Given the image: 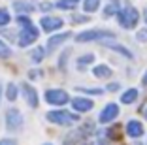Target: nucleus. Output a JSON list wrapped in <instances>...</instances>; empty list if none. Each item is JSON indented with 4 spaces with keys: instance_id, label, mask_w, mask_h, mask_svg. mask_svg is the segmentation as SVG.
Masks as SVG:
<instances>
[{
    "instance_id": "obj_7",
    "label": "nucleus",
    "mask_w": 147,
    "mask_h": 145,
    "mask_svg": "<svg viewBox=\"0 0 147 145\" xmlns=\"http://www.w3.org/2000/svg\"><path fill=\"white\" fill-rule=\"evenodd\" d=\"M117 115H119V106H117V104H108L104 109L100 111L98 121L102 124H108V123H111V121H115Z\"/></svg>"
},
{
    "instance_id": "obj_30",
    "label": "nucleus",
    "mask_w": 147,
    "mask_h": 145,
    "mask_svg": "<svg viewBox=\"0 0 147 145\" xmlns=\"http://www.w3.org/2000/svg\"><path fill=\"white\" fill-rule=\"evenodd\" d=\"M40 8H42V9H43V11H47V9H49V8H51V4H47V2H45V4H42V6H40Z\"/></svg>"
},
{
    "instance_id": "obj_6",
    "label": "nucleus",
    "mask_w": 147,
    "mask_h": 145,
    "mask_svg": "<svg viewBox=\"0 0 147 145\" xmlns=\"http://www.w3.org/2000/svg\"><path fill=\"white\" fill-rule=\"evenodd\" d=\"M45 102L53 104V106H64V104L70 102V96L62 89H51L45 92Z\"/></svg>"
},
{
    "instance_id": "obj_36",
    "label": "nucleus",
    "mask_w": 147,
    "mask_h": 145,
    "mask_svg": "<svg viewBox=\"0 0 147 145\" xmlns=\"http://www.w3.org/2000/svg\"><path fill=\"white\" fill-rule=\"evenodd\" d=\"M0 94H2V89H0Z\"/></svg>"
},
{
    "instance_id": "obj_2",
    "label": "nucleus",
    "mask_w": 147,
    "mask_h": 145,
    "mask_svg": "<svg viewBox=\"0 0 147 145\" xmlns=\"http://www.w3.org/2000/svg\"><path fill=\"white\" fill-rule=\"evenodd\" d=\"M45 117H47L49 123L62 124V126H66V124H72V123H78V121H79V115H74V113H70V111H62V109L49 111Z\"/></svg>"
},
{
    "instance_id": "obj_1",
    "label": "nucleus",
    "mask_w": 147,
    "mask_h": 145,
    "mask_svg": "<svg viewBox=\"0 0 147 145\" xmlns=\"http://www.w3.org/2000/svg\"><path fill=\"white\" fill-rule=\"evenodd\" d=\"M138 19H140L138 9L130 8V6L123 8L121 11L117 13V23H119L123 28H134V26L138 25Z\"/></svg>"
},
{
    "instance_id": "obj_34",
    "label": "nucleus",
    "mask_w": 147,
    "mask_h": 145,
    "mask_svg": "<svg viewBox=\"0 0 147 145\" xmlns=\"http://www.w3.org/2000/svg\"><path fill=\"white\" fill-rule=\"evenodd\" d=\"M43 145H53V143H43Z\"/></svg>"
},
{
    "instance_id": "obj_33",
    "label": "nucleus",
    "mask_w": 147,
    "mask_h": 145,
    "mask_svg": "<svg viewBox=\"0 0 147 145\" xmlns=\"http://www.w3.org/2000/svg\"><path fill=\"white\" fill-rule=\"evenodd\" d=\"M143 115H145V119H147V107H145V109H143Z\"/></svg>"
},
{
    "instance_id": "obj_11",
    "label": "nucleus",
    "mask_w": 147,
    "mask_h": 145,
    "mask_svg": "<svg viewBox=\"0 0 147 145\" xmlns=\"http://www.w3.org/2000/svg\"><path fill=\"white\" fill-rule=\"evenodd\" d=\"M126 134H128L130 138H142L143 136V124L136 119L128 121V123H126Z\"/></svg>"
},
{
    "instance_id": "obj_27",
    "label": "nucleus",
    "mask_w": 147,
    "mask_h": 145,
    "mask_svg": "<svg viewBox=\"0 0 147 145\" xmlns=\"http://www.w3.org/2000/svg\"><path fill=\"white\" fill-rule=\"evenodd\" d=\"M138 40L140 42H147V30H140L138 32Z\"/></svg>"
},
{
    "instance_id": "obj_21",
    "label": "nucleus",
    "mask_w": 147,
    "mask_h": 145,
    "mask_svg": "<svg viewBox=\"0 0 147 145\" xmlns=\"http://www.w3.org/2000/svg\"><path fill=\"white\" fill-rule=\"evenodd\" d=\"M57 8H61V9H76V2H74V0H59V2H57Z\"/></svg>"
},
{
    "instance_id": "obj_4",
    "label": "nucleus",
    "mask_w": 147,
    "mask_h": 145,
    "mask_svg": "<svg viewBox=\"0 0 147 145\" xmlns=\"http://www.w3.org/2000/svg\"><path fill=\"white\" fill-rule=\"evenodd\" d=\"M6 128H8L9 132H21L23 128V115L19 109H8L6 113Z\"/></svg>"
},
{
    "instance_id": "obj_12",
    "label": "nucleus",
    "mask_w": 147,
    "mask_h": 145,
    "mask_svg": "<svg viewBox=\"0 0 147 145\" xmlns=\"http://www.w3.org/2000/svg\"><path fill=\"white\" fill-rule=\"evenodd\" d=\"M92 106H94V102L89 98H74L72 100V107L76 111H79V113H85V111H91Z\"/></svg>"
},
{
    "instance_id": "obj_24",
    "label": "nucleus",
    "mask_w": 147,
    "mask_h": 145,
    "mask_svg": "<svg viewBox=\"0 0 147 145\" xmlns=\"http://www.w3.org/2000/svg\"><path fill=\"white\" fill-rule=\"evenodd\" d=\"M9 25V13L8 9H0V26Z\"/></svg>"
},
{
    "instance_id": "obj_9",
    "label": "nucleus",
    "mask_w": 147,
    "mask_h": 145,
    "mask_svg": "<svg viewBox=\"0 0 147 145\" xmlns=\"http://www.w3.org/2000/svg\"><path fill=\"white\" fill-rule=\"evenodd\" d=\"M21 90H23V96H25L26 104H28L30 107H38V92H36L34 87L28 85V83H25Z\"/></svg>"
},
{
    "instance_id": "obj_22",
    "label": "nucleus",
    "mask_w": 147,
    "mask_h": 145,
    "mask_svg": "<svg viewBox=\"0 0 147 145\" xmlns=\"http://www.w3.org/2000/svg\"><path fill=\"white\" fill-rule=\"evenodd\" d=\"M6 96H8L9 102H13V100L17 98V87L13 85V83H9L8 85V90H6Z\"/></svg>"
},
{
    "instance_id": "obj_37",
    "label": "nucleus",
    "mask_w": 147,
    "mask_h": 145,
    "mask_svg": "<svg viewBox=\"0 0 147 145\" xmlns=\"http://www.w3.org/2000/svg\"><path fill=\"white\" fill-rule=\"evenodd\" d=\"M74 2H78V0H74Z\"/></svg>"
},
{
    "instance_id": "obj_25",
    "label": "nucleus",
    "mask_w": 147,
    "mask_h": 145,
    "mask_svg": "<svg viewBox=\"0 0 147 145\" xmlns=\"http://www.w3.org/2000/svg\"><path fill=\"white\" fill-rule=\"evenodd\" d=\"M81 92H87V94H102V89H85V87H79Z\"/></svg>"
},
{
    "instance_id": "obj_17",
    "label": "nucleus",
    "mask_w": 147,
    "mask_h": 145,
    "mask_svg": "<svg viewBox=\"0 0 147 145\" xmlns=\"http://www.w3.org/2000/svg\"><path fill=\"white\" fill-rule=\"evenodd\" d=\"M113 13H119V2L117 0H109V4L104 8V17H111Z\"/></svg>"
},
{
    "instance_id": "obj_10",
    "label": "nucleus",
    "mask_w": 147,
    "mask_h": 145,
    "mask_svg": "<svg viewBox=\"0 0 147 145\" xmlns=\"http://www.w3.org/2000/svg\"><path fill=\"white\" fill-rule=\"evenodd\" d=\"M72 38V34L70 32H62V34H59V36H53V38H49L47 40V47H45V51H55L59 45H62V43L66 42V40H70Z\"/></svg>"
},
{
    "instance_id": "obj_15",
    "label": "nucleus",
    "mask_w": 147,
    "mask_h": 145,
    "mask_svg": "<svg viewBox=\"0 0 147 145\" xmlns=\"http://www.w3.org/2000/svg\"><path fill=\"white\" fill-rule=\"evenodd\" d=\"M92 74H94L96 77H100V79H108V77H111L113 72L109 70V66H106V64H98V66H94Z\"/></svg>"
},
{
    "instance_id": "obj_35",
    "label": "nucleus",
    "mask_w": 147,
    "mask_h": 145,
    "mask_svg": "<svg viewBox=\"0 0 147 145\" xmlns=\"http://www.w3.org/2000/svg\"><path fill=\"white\" fill-rule=\"evenodd\" d=\"M89 145H98V143H89Z\"/></svg>"
},
{
    "instance_id": "obj_5",
    "label": "nucleus",
    "mask_w": 147,
    "mask_h": 145,
    "mask_svg": "<svg viewBox=\"0 0 147 145\" xmlns=\"http://www.w3.org/2000/svg\"><path fill=\"white\" fill-rule=\"evenodd\" d=\"M38 40V28L34 25H26L21 26V34H19V45L21 47H28L30 43H34Z\"/></svg>"
},
{
    "instance_id": "obj_13",
    "label": "nucleus",
    "mask_w": 147,
    "mask_h": 145,
    "mask_svg": "<svg viewBox=\"0 0 147 145\" xmlns=\"http://www.w3.org/2000/svg\"><path fill=\"white\" fill-rule=\"evenodd\" d=\"M13 9H17V11L21 13H30L36 9V6L32 4V2H26V0H15L13 2Z\"/></svg>"
},
{
    "instance_id": "obj_31",
    "label": "nucleus",
    "mask_w": 147,
    "mask_h": 145,
    "mask_svg": "<svg viewBox=\"0 0 147 145\" xmlns=\"http://www.w3.org/2000/svg\"><path fill=\"white\" fill-rule=\"evenodd\" d=\"M142 83H143V85H147V72L143 74V79H142Z\"/></svg>"
},
{
    "instance_id": "obj_23",
    "label": "nucleus",
    "mask_w": 147,
    "mask_h": 145,
    "mask_svg": "<svg viewBox=\"0 0 147 145\" xmlns=\"http://www.w3.org/2000/svg\"><path fill=\"white\" fill-rule=\"evenodd\" d=\"M9 55H11V49H9L2 40H0V59H8Z\"/></svg>"
},
{
    "instance_id": "obj_3",
    "label": "nucleus",
    "mask_w": 147,
    "mask_h": 145,
    "mask_svg": "<svg viewBox=\"0 0 147 145\" xmlns=\"http://www.w3.org/2000/svg\"><path fill=\"white\" fill-rule=\"evenodd\" d=\"M104 38H115L113 30H85L81 34H78V42L85 43V42H94V40H104Z\"/></svg>"
},
{
    "instance_id": "obj_20",
    "label": "nucleus",
    "mask_w": 147,
    "mask_h": 145,
    "mask_svg": "<svg viewBox=\"0 0 147 145\" xmlns=\"http://www.w3.org/2000/svg\"><path fill=\"white\" fill-rule=\"evenodd\" d=\"M92 62H94V55H92V53H87V55H83L81 59L78 60V66L83 70V66H85V64H92Z\"/></svg>"
},
{
    "instance_id": "obj_18",
    "label": "nucleus",
    "mask_w": 147,
    "mask_h": 145,
    "mask_svg": "<svg viewBox=\"0 0 147 145\" xmlns=\"http://www.w3.org/2000/svg\"><path fill=\"white\" fill-rule=\"evenodd\" d=\"M100 2L102 0H83V8H85L87 13H94L100 8Z\"/></svg>"
},
{
    "instance_id": "obj_8",
    "label": "nucleus",
    "mask_w": 147,
    "mask_h": 145,
    "mask_svg": "<svg viewBox=\"0 0 147 145\" xmlns=\"http://www.w3.org/2000/svg\"><path fill=\"white\" fill-rule=\"evenodd\" d=\"M40 25H42L43 32H53V30H59L62 26V19L61 17H51V15H45V17L40 19Z\"/></svg>"
},
{
    "instance_id": "obj_14",
    "label": "nucleus",
    "mask_w": 147,
    "mask_h": 145,
    "mask_svg": "<svg viewBox=\"0 0 147 145\" xmlns=\"http://www.w3.org/2000/svg\"><path fill=\"white\" fill-rule=\"evenodd\" d=\"M104 45L106 47H109V49H113V51H117V53H121L123 57H126V59H132V53L128 51V49H126V47H123L121 43H115V42H104Z\"/></svg>"
},
{
    "instance_id": "obj_19",
    "label": "nucleus",
    "mask_w": 147,
    "mask_h": 145,
    "mask_svg": "<svg viewBox=\"0 0 147 145\" xmlns=\"http://www.w3.org/2000/svg\"><path fill=\"white\" fill-rule=\"evenodd\" d=\"M45 53H47V51H45L43 47H36L34 51L30 53V55H32V60H34V62H42L43 57H45Z\"/></svg>"
},
{
    "instance_id": "obj_28",
    "label": "nucleus",
    "mask_w": 147,
    "mask_h": 145,
    "mask_svg": "<svg viewBox=\"0 0 147 145\" xmlns=\"http://www.w3.org/2000/svg\"><path fill=\"white\" fill-rule=\"evenodd\" d=\"M0 145H15V141H13V140H8V138H6V140H0Z\"/></svg>"
},
{
    "instance_id": "obj_16",
    "label": "nucleus",
    "mask_w": 147,
    "mask_h": 145,
    "mask_svg": "<svg viewBox=\"0 0 147 145\" xmlns=\"http://www.w3.org/2000/svg\"><path fill=\"white\" fill-rule=\"evenodd\" d=\"M136 98H138V90H136V89H128L126 92H123L121 102L123 104H134Z\"/></svg>"
},
{
    "instance_id": "obj_29",
    "label": "nucleus",
    "mask_w": 147,
    "mask_h": 145,
    "mask_svg": "<svg viewBox=\"0 0 147 145\" xmlns=\"http://www.w3.org/2000/svg\"><path fill=\"white\" fill-rule=\"evenodd\" d=\"M117 89H119V83H109V85H108V90H111V92L117 90Z\"/></svg>"
},
{
    "instance_id": "obj_32",
    "label": "nucleus",
    "mask_w": 147,
    "mask_h": 145,
    "mask_svg": "<svg viewBox=\"0 0 147 145\" xmlns=\"http://www.w3.org/2000/svg\"><path fill=\"white\" fill-rule=\"evenodd\" d=\"M143 19H145V23H147V8H145V13H143Z\"/></svg>"
},
{
    "instance_id": "obj_26",
    "label": "nucleus",
    "mask_w": 147,
    "mask_h": 145,
    "mask_svg": "<svg viewBox=\"0 0 147 145\" xmlns=\"http://www.w3.org/2000/svg\"><path fill=\"white\" fill-rule=\"evenodd\" d=\"M17 23H19V25H21V26L32 25V21H30V19H28V17H23V15H19V17H17Z\"/></svg>"
}]
</instances>
